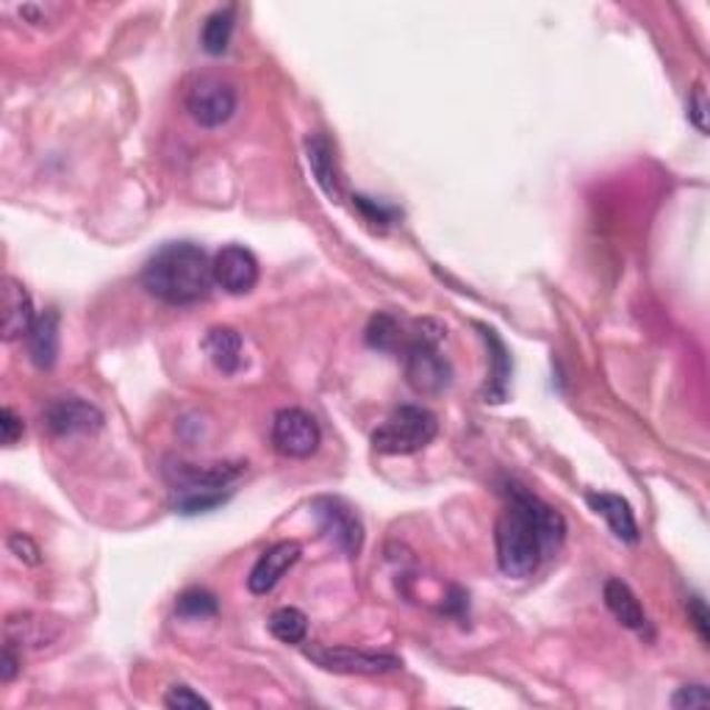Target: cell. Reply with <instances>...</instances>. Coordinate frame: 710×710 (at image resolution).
<instances>
[{
	"mask_svg": "<svg viewBox=\"0 0 710 710\" xmlns=\"http://www.w3.org/2000/svg\"><path fill=\"white\" fill-rule=\"evenodd\" d=\"M567 539V519L522 486L508 489V506L494 528L497 567L506 578L524 580Z\"/></svg>",
	"mask_w": 710,
	"mask_h": 710,
	"instance_id": "1",
	"label": "cell"
},
{
	"mask_svg": "<svg viewBox=\"0 0 710 710\" xmlns=\"http://www.w3.org/2000/svg\"><path fill=\"white\" fill-rule=\"evenodd\" d=\"M214 272L200 244L170 242L142 267V287L167 306H194L209 298Z\"/></svg>",
	"mask_w": 710,
	"mask_h": 710,
	"instance_id": "2",
	"label": "cell"
},
{
	"mask_svg": "<svg viewBox=\"0 0 710 710\" xmlns=\"http://www.w3.org/2000/svg\"><path fill=\"white\" fill-rule=\"evenodd\" d=\"M447 328L439 320H417L406 339V380L417 394H441L452 383L450 358L441 356L439 344Z\"/></svg>",
	"mask_w": 710,
	"mask_h": 710,
	"instance_id": "3",
	"label": "cell"
},
{
	"mask_svg": "<svg viewBox=\"0 0 710 710\" xmlns=\"http://www.w3.org/2000/svg\"><path fill=\"white\" fill-rule=\"evenodd\" d=\"M248 463H211V467H198V463L176 461L164 467L167 480L178 494V511L181 513H203L209 508L222 506L228 500V486L244 472Z\"/></svg>",
	"mask_w": 710,
	"mask_h": 710,
	"instance_id": "4",
	"label": "cell"
},
{
	"mask_svg": "<svg viewBox=\"0 0 710 710\" xmlns=\"http://www.w3.org/2000/svg\"><path fill=\"white\" fill-rule=\"evenodd\" d=\"M439 436V422L422 406H400L372 433V447L383 456H411Z\"/></svg>",
	"mask_w": 710,
	"mask_h": 710,
	"instance_id": "5",
	"label": "cell"
},
{
	"mask_svg": "<svg viewBox=\"0 0 710 710\" xmlns=\"http://www.w3.org/2000/svg\"><path fill=\"white\" fill-rule=\"evenodd\" d=\"M183 103L200 128H220L237 114V87L214 72H203L189 81Z\"/></svg>",
	"mask_w": 710,
	"mask_h": 710,
	"instance_id": "6",
	"label": "cell"
},
{
	"mask_svg": "<svg viewBox=\"0 0 710 710\" xmlns=\"http://www.w3.org/2000/svg\"><path fill=\"white\" fill-rule=\"evenodd\" d=\"M303 656L333 674H386L402 669V661L391 652H369L356 647L309 644L303 647Z\"/></svg>",
	"mask_w": 710,
	"mask_h": 710,
	"instance_id": "7",
	"label": "cell"
},
{
	"mask_svg": "<svg viewBox=\"0 0 710 710\" xmlns=\"http://www.w3.org/2000/svg\"><path fill=\"white\" fill-rule=\"evenodd\" d=\"M311 511H314L317 524H320V533L342 556L358 558V552L363 547V524L356 508L350 502H344L342 497H317Z\"/></svg>",
	"mask_w": 710,
	"mask_h": 710,
	"instance_id": "8",
	"label": "cell"
},
{
	"mask_svg": "<svg viewBox=\"0 0 710 710\" xmlns=\"http://www.w3.org/2000/svg\"><path fill=\"white\" fill-rule=\"evenodd\" d=\"M270 439L276 452H281L283 458H311L322 444V430L317 424V419L311 413H306L303 408H281L272 419Z\"/></svg>",
	"mask_w": 710,
	"mask_h": 710,
	"instance_id": "9",
	"label": "cell"
},
{
	"mask_svg": "<svg viewBox=\"0 0 710 710\" xmlns=\"http://www.w3.org/2000/svg\"><path fill=\"white\" fill-rule=\"evenodd\" d=\"M44 428L59 439L98 433L103 428V411L83 397H59L42 413Z\"/></svg>",
	"mask_w": 710,
	"mask_h": 710,
	"instance_id": "10",
	"label": "cell"
},
{
	"mask_svg": "<svg viewBox=\"0 0 710 710\" xmlns=\"http://www.w3.org/2000/svg\"><path fill=\"white\" fill-rule=\"evenodd\" d=\"M211 272H214V283L222 292L233 294H248L253 292L256 283H259V261L242 244H228L220 253L211 259Z\"/></svg>",
	"mask_w": 710,
	"mask_h": 710,
	"instance_id": "11",
	"label": "cell"
},
{
	"mask_svg": "<svg viewBox=\"0 0 710 710\" xmlns=\"http://www.w3.org/2000/svg\"><path fill=\"white\" fill-rule=\"evenodd\" d=\"M300 556H303V547H300L298 541H278V544H272L270 550L256 561V567L250 569L248 589L259 597L270 594V591L281 583L283 574L300 561Z\"/></svg>",
	"mask_w": 710,
	"mask_h": 710,
	"instance_id": "12",
	"label": "cell"
},
{
	"mask_svg": "<svg viewBox=\"0 0 710 710\" xmlns=\"http://www.w3.org/2000/svg\"><path fill=\"white\" fill-rule=\"evenodd\" d=\"M37 309H33V300L28 294V289L22 287L17 278L6 276L3 278V314H0V333H3V342H17V339L28 337L37 322Z\"/></svg>",
	"mask_w": 710,
	"mask_h": 710,
	"instance_id": "13",
	"label": "cell"
},
{
	"mask_svg": "<svg viewBox=\"0 0 710 710\" xmlns=\"http://www.w3.org/2000/svg\"><path fill=\"white\" fill-rule=\"evenodd\" d=\"M306 159H309V167L311 172H314L322 192H326L333 203H342L344 178L342 170H339L337 148H333V142L326 133H311V137L306 139Z\"/></svg>",
	"mask_w": 710,
	"mask_h": 710,
	"instance_id": "14",
	"label": "cell"
},
{
	"mask_svg": "<svg viewBox=\"0 0 710 710\" xmlns=\"http://www.w3.org/2000/svg\"><path fill=\"white\" fill-rule=\"evenodd\" d=\"M59 624L50 622L42 613H11L3 624V639L14 650H42L59 639Z\"/></svg>",
	"mask_w": 710,
	"mask_h": 710,
	"instance_id": "15",
	"label": "cell"
},
{
	"mask_svg": "<svg viewBox=\"0 0 710 710\" xmlns=\"http://www.w3.org/2000/svg\"><path fill=\"white\" fill-rule=\"evenodd\" d=\"M586 500H589L591 511L597 517L606 519L608 528H611V533L619 541H624V544H636L639 541V522H636L633 508H630V502L624 497L608 494V491H589Z\"/></svg>",
	"mask_w": 710,
	"mask_h": 710,
	"instance_id": "16",
	"label": "cell"
},
{
	"mask_svg": "<svg viewBox=\"0 0 710 710\" xmlns=\"http://www.w3.org/2000/svg\"><path fill=\"white\" fill-rule=\"evenodd\" d=\"M602 600H606L608 611L613 613V619H617L622 628L636 630V633H644L650 622H647V613L644 608H641L639 597L633 594V589H630L624 580L619 578L606 580V586H602Z\"/></svg>",
	"mask_w": 710,
	"mask_h": 710,
	"instance_id": "17",
	"label": "cell"
},
{
	"mask_svg": "<svg viewBox=\"0 0 710 710\" xmlns=\"http://www.w3.org/2000/svg\"><path fill=\"white\" fill-rule=\"evenodd\" d=\"M203 350L209 356V361L214 363L220 372L233 374L242 369L244 363V342L233 328L228 326H217L206 333L203 339Z\"/></svg>",
	"mask_w": 710,
	"mask_h": 710,
	"instance_id": "18",
	"label": "cell"
},
{
	"mask_svg": "<svg viewBox=\"0 0 710 710\" xmlns=\"http://www.w3.org/2000/svg\"><path fill=\"white\" fill-rule=\"evenodd\" d=\"M28 356L33 367L50 369L59 358V311L48 309L37 317L31 333H28Z\"/></svg>",
	"mask_w": 710,
	"mask_h": 710,
	"instance_id": "19",
	"label": "cell"
},
{
	"mask_svg": "<svg viewBox=\"0 0 710 710\" xmlns=\"http://www.w3.org/2000/svg\"><path fill=\"white\" fill-rule=\"evenodd\" d=\"M478 331L480 337H483V342L489 344V356L491 361H494V369H491L489 380H486L483 397L486 402H502L508 391V378H511V356H508L506 344L497 337V331H491V328L486 326H478Z\"/></svg>",
	"mask_w": 710,
	"mask_h": 710,
	"instance_id": "20",
	"label": "cell"
},
{
	"mask_svg": "<svg viewBox=\"0 0 710 710\" xmlns=\"http://www.w3.org/2000/svg\"><path fill=\"white\" fill-rule=\"evenodd\" d=\"M233 26H237V9L226 6V9H217L206 17L203 31H200V44L209 56H222L231 44Z\"/></svg>",
	"mask_w": 710,
	"mask_h": 710,
	"instance_id": "21",
	"label": "cell"
},
{
	"mask_svg": "<svg viewBox=\"0 0 710 710\" xmlns=\"http://www.w3.org/2000/svg\"><path fill=\"white\" fill-rule=\"evenodd\" d=\"M408 333L402 331L400 320L386 311L374 314L367 326V344L372 350H380V353H394V350L406 348Z\"/></svg>",
	"mask_w": 710,
	"mask_h": 710,
	"instance_id": "22",
	"label": "cell"
},
{
	"mask_svg": "<svg viewBox=\"0 0 710 710\" xmlns=\"http://www.w3.org/2000/svg\"><path fill=\"white\" fill-rule=\"evenodd\" d=\"M267 628L281 644H303L306 636H309V617L300 608H278Z\"/></svg>",
	"mask_w": 710,
	"mask_h": 710,
	"instance_id": "23",
	"label": "cell"
},
{
	"mask_svg": "<svg viewBox=\"0 0 710 710\" xmlns=\"http://www.w3.org/2000/svg\"><path fill=\"white\" fill-rule=\"evenodd\" d=\"M217 611H220L217 597L206 589L183 591L176 602V613L183 619H206V617H214Z\"/></svg>",
	"mask_w": 710,
	"mask_h": 710,
	"instance_id": "24",
	"label": "cell"
},
{
	"mask_svg": "<svg viewBox=\"0 0 710 710\" xmlns=\"http://www.w3.org/2000/svg\"><path fill=\"white\" fill-rule=\"evenodd\" d=\"M9 11H17L22 22L33 28H44L53 26V22L61 20V14H67L64 3H17L9 6Z\"/></svg>",
	"mask_w": 710,
	"mask_h": 710,
	"instance_id": "25",
	"label": "cell"
},
{
	"mask_svg": "<svg viewBox=\"0 0 710 710\" xmlns=\"http://www.w3.org/2000/svg\"><path fill=\"white\" fill-rule=\"evenodd\" d=\"M164 706L170 710H200L211 708V702L200 697L194 689H189V686H172L164 694Z\"/></svg>",
	"mask_w": 710,
	"mask_h": 710,
	"instance_id": "26",
	"label": "cell"
},
{
	"mask_svg": "<svg viewBox=\"0 0 710 710\" xmlns=\"http://www.w3.org/2000/svg\"><path fill=\"white\" fill-rule=\"evenodd\" d=\"M22 433H26V422H22V417H17L14 408L6 406L0 411V439H3V444L14 447L22 439Z\"/></svg>",
	"mask_w": 710,
	"mask_h": 710,
	"instance_id": "27",
	"label": "cell"
},
{
	"mask_svg": "<svg viewBox=\"0 0 710 710\" xmlns=\"http://www.w3.org/2000/svg\"><path fill=\"white\" fill-rule=\"evenodd\" d=\"M6 544H9V550L14 552V556L20 558L22 563H31V567H37V563L42 561V552H39L37 544H33L31 536L11 533L9 539H6Z\"/></svg>",
	"mask_w": 710,
	"mask_h": 710,
	"instance_id": "28",
	"label": "cell"
},
{
	"mask_svg": "<svg viewBox=\"0 0 710 710\" xmlns=\"http://www.w3.org/2000/svg\"><path fill=\"white\" fill-rule=\"evenodd\" d=\"M710 694L706 686H683L678 694L672 697V708H708Z\"/></svg>",
	"mask_w": 710,
	"mask_h": 710,
	"instance_id": "29",
	"label": "cell"
},
{
	"mask_svg": "<svg viewBox=\"0 0 710 710\" xmlns=\"http://www.w3.org/2000/svg\"><path fill=\"white\" fill-rule=\"evenodd\" d=\"M689 120L694 122L697 131L708 133V98H706V89L694 87L689 100Z\"/></svg>",
	"mask_w": 710,
	"mask_h": 710,
	"instance_id": "30",
	"label": "cell"
},
{
	"mask_svg": "<svg viewBox=\"0 0 710 710\" xmlns=\"http://www.w3.org/2000/svg\"><path fill=\"white\" fill-rule=\"evenodd\" d=\"M22 658L17 656V650L11 644H3V652H0V683H11V680L20 674Z\"/></svg>",
	"mask_w": 710,
	"mask_h": 710,
	"instance_id": "31",
	"label": "cell"
},
{
	"mask_svg": "<svg viewBox=\"0 0 710 710\" xmlns=\"http://www.w3.org/2000/svg\"><path fill=\"white\" fill-rule=\"evenodd\" d=\"M686 608H689V619H691V624L697 628V633H700V639L708 641L710 639L708 608H706V602H702V597H691L689 606H686Z\"/></svg>",
	"mask_w": 710,
	"mask_h": 710,
	"instance_id": "32",
	"label": "cell"
},
{
	"mask_svg": "<svg viewBox=\"0 0 710 710\" xmlns=\"http://www.w3.org/2000/svg\"><path fill=\"white\" fill-rule=\"evenodd\" d=\"M356 206L363 211V214H369V220L372 222H389L391 217H394V209H386V206L372 203L369 198H356Z\"/></svg>",
	"mask_w": 710,
	"mask_h": 710,
	"instance_id": "33",
	"label": "cell"
}]
</instances>
